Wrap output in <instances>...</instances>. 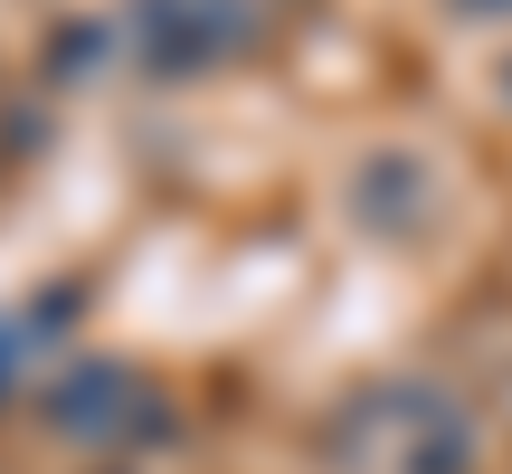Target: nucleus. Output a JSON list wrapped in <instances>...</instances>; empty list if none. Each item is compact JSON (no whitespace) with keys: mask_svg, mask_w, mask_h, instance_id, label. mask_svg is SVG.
<instances>
[{"mask_svg":"<svg viewBox=\"0 0 512 474\" xmlns=\"http://www.w3.org/2000/svg\"><path fill=\"white\" fill-rule=\"evenodd\" d=\"M484 10H512V0H484Z\"/></svg>","mask_w":512,"mask_h":474,"instance_id":"obj_1","label":"nucleus"}]
</instances>
